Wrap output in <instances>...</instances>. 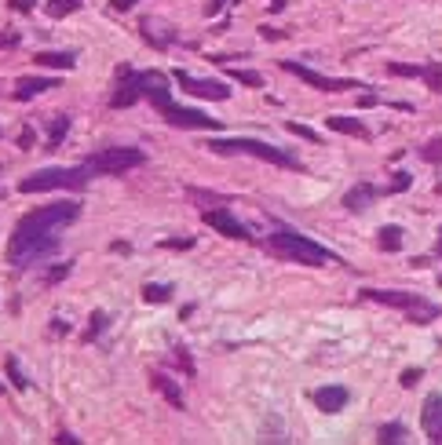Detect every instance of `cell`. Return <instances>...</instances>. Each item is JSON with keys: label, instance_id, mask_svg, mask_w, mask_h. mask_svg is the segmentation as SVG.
<instances>
[{"label": "cell", "instance_id": "obj_4", "mask_svg": "<svg viewBox=\"0 0 442 445\" xmlns=\"http://www.w3.org/2000/svg\"><path fill=\"white\" fill-rule=\"evenodd\" d=\"M205 150L213 154H223V157H234V154H249V157H260L267 164H278V168H289V172H304L300 157H292L285 150L270 142H260V139H205Z\"/></svg>", "mask_w": 442, "mask_h": 445}, {"label": "cell", "instance_id": "obj_31", "mask_svg": "<svg viewBox=\"0 0 442 445\" xmlns=\"http://www.w3.org/2000/svg\"><path fill=\"white\" fill-rule=\"evenodd\" d=\"M285 128H289L292 135H300V139H307V142H322V135H318V132H311V128H307V124H300V121H289V124H285Z\"/></svg>", "mask_w": 442, "mask_h": 445}, {"label": "cell", "instance_id": "obj_21", "mask_svg": "<svg viewBox=\"0 0 442 445\" xmlns=\"http://www.w3.org/2000/svg\"><path fill=\"white\" fill-rule=\"evenodd\" d=\"M406 423H381V431H376V441H384V445H391V441H406Z\"/></svg>", "mask_w": 442, "mask_h": 445}, {"label": "cell", "instance_id": "obj_38", "mask_svg": "<svg viewBox=\"0 0 442 445\" xmlns=\"http://www.w3.org/2000/svg\"><path fill=\"white\" fill-rule=\"evenodd\" d=\"M33 4H37V0H8V8H11V11H18V15L33 11Z\"/></svg>", "mask_w": 442, "mask_h": 445}, {"label": "cell", "instance_id": "obj_7", "mask_svg": "<svg viewBox=\"0 0 442 445\" xmlns=\"http://www.w3.org/2000/svg\"><path fill=\"white\" fill-rule=\"evenodd\" d=\"M143 161H146V154L139 150V146H114V150H99L92 157H84V164H88L92 172H99V176L132 172V168H139Z\"/></svg>", "mask_w": 442, "mask_h": 445}, {"label": "cell", "instance_id": "obj_48", "mask_svg": "<svg viewBox=\"0 0 442 445\" xmlns=\"http://www.w3.org/2000/svg\"><path fill=\"white\" fill-rule=\"evenodd\" d=\"M435 256H442V230H438V241H435Z\"/></svg>", "mask_w": 442, "mask_h": 445}, {"label": "cell", "instance_id": "obj_20", "mask_svg": "<svg viewBox=\"0 0 442 445\" xmlns=\"http://www.w3.org/2000/svg\"><path fill=\"white\" fill-rule=\"evenodd\" d=\"M66 132H70V117L66 114H55L52 121H48V146L55 150V146L66 139Z\"/></svg>", "mask_w": 442, "mask_h": 445}, {"label": "cell", "instance_id": "obj_40", "mask_svg": "<svg viewBox=\"0 0 442 445\" xmlns=\"http://www.w3.org/2000/svg\"><path fill=\"white\" fill-rule=\"evenodd\" d=\"M136 4H139V0H110V8H114V11H132Z\"/></svg>", "mask_w": 442, "mask_h": 445}, {"label": "cell", "instance_id": "obj_1", "mask_svg": "<svg viewBox=\"0 0 442 445\" xmlns=\"http://www.w3.org/2000/svg\"><path fill=\"white\" fill-rule=\"evenodd\" d=\"M77 216H80V201H52V205H40V208L26 212V216L15 223L11 241H26V238H59V230L73 226Z\"/></svg>", "mask_w": 442, "mask_h": 445}, {"label": "cell", "instance_id": "obj_8", "mask_svg": "<svg viewBox=\"0 0 442 445\" xmlns=\"http://www.w3.org/2000/svg\"><path fill=\"white\" fill-rule=\"evenodd\" d=\"M282 70L285 73H297L304 84H311V88H318V92H347V88H359V80H336V77H325V73H314L311 66H304V62H292V59H282Z\"/></svg>", "mask_w": 442, "mask_h": 445}, {"label": "cell", "instance_id": "obj_6", "mask_svg": "<svg viewBox=\"0 0 442 445\" xmlns=\"http://www.w3.org/2000/svg\"><path fill=\"white\" fill-rule=\"evenodd\" d=\"M95 172L88 164L80 168H44V172H33L18 183V194H44V190H84Z\"/></svg>", "mask_w": 442, "mask_h": 445}, {"label": "cell", "instance_id": "obj_18", "mask_svg": "<svg viewBox=\"0 0 442 445\" xmlns=\"http://www.w3.org/2000/svg\"><path fill=\"white\" fill-rule=\"evenodd\" d=\"M150 384L165 394V401H168V406H172V409H183L186 406V401H183V391L172 384V379H168L165 372H150Z\"/></svg>", "mask_w": 442, "mask_h": 445}, {"label": "cell", "instance_id": "obj_15", "mask_svg": "<svg viewBox=\"0 0 442 445\" xmlns=\"http://www.w3.org/2000/svg\"><path fill=\"white\" fill-rule=\"evenodd\" d=\"M347 401H351V394H347V387H340V384L318 387V391H314V406H318L322 413H340Z\"/></svg>", "mask_w": 442, "mask_h": 445}, {"label": "cell", "instance_id": "obj_44", "mask_svg": "<svg viewBox=\"0 0 442 445\" xmlns=\"http://www.w3.org/2000/svg\"><path fill=\"white\" fill-rule=\"evenodd\" d=\"M30 142H33V128H23V135H18V146H23V150H30Z\"/></svg>", "mask_w": 442, "mask_h": 445}, {"label": "cell", "instance_id": "obj_35", "mask_svg": "<svg viewBox=\"0 0 442 445\" xmlns=\"http://www.w3.org/2000/svg\"><path fill=\"white\" fill-rule=\"evenodd\" d=\"M230 77L241 80V84H249V88H260V84H263V77H260V73H252V70H238V73H230Z\"/></svg>", "mask_w": 442, "mask_h": 445}, {"label": "cell", "instance_id": "obj_36", "mask_svg": "<svg viewBox=\"0 0 442 445\" xmlns=\"http://www.w3.org/2000/svg\"><path fill=\"white\" fill-rule=\"evenodd\" d=\"M420 376H424V369H406L402 376H398V384H402V387H413V384H420Z\"/></svg>", "mask_w": 442, "mask_h": 445}, {"label": "cell", "instance_id": "obj_24", "mask_svg": "<svg viewBox=\"0 0 442 445\" xmlns=\"http://www.w3.org/2000/svg\"><path fill=\"white\" fill-rule=\"evenodd\" d=\"M143 300L146 303H168L172 300V285H143Z\"/></svg>", "mask_w": 442, "mask_h": 445}, {"label": "cell", "instance_id": "obj_5", "mask_svg": "<svg viewBox=\"0 0 442 445\" xmlns=\"http://www.w3.org/2000/svg\"><path fill=\"white\" fill-rule=\"evenodd\" d=\"M359 295H362V300L381 303V307H395V310H402L406 317H413L417 325H428V322H435V317L442 314V307L428 303L424 295H413V292H395V288H362Z\"/></svg>", "mask_w": 442, "mask_h": 445}, {"label": "cell", "instance_id": "obj_25", "mask_svg": "<svg viewBox=\"0 0 442 445\" xmlns=\"http://www.w3.org/2000/svg\"><path fill=\"white\" fill-rule=\"evenodd\" d=\"M420 161H428V164H442V135L428 139L424 146H420Z\"/></svg>", "mask_w": 442, "mask_h": 445}, {"label": "cell", "instance_id": "obj_19", "mask_svg": "<svg viewBox=\"0 0 442 445\" xmlns=\"http://www.w3.org/2000/svg\"><path fill=\"white\" fill-rule=\"evenodd\" d=\"M33 62H37V66H48V70H73L77 59L70 51H37Z\"/></svg>", "mask_w": 442, "mask_h": 445}, {"label": "cell", "instance_id": "obj_3", "mask_svg": "<svg viewBox=\"0 0 442 445\" xmlns=\"http://www.w3.org/2000/svg\"><path fill=\"white\" fill-rule=\"evenodd\" d=\"M263 248L270 252V256H282V260L304 263V267H322L325 260H340V256H333L329 248H322V245H314L311 238L297 234V230H278V234H270L263 241Z\"/></svg>", "mask_w": 442, "mask_h": 445}, {"label": "cell", "instance_id": "obj_34", "mask_svg": "<svg viewBox=\"0 0 442 445\" xmlns=\"http://www.w3.org/2000/svg\"><path fill=\"white\" fill-rule=\"evenodd\" d=\"M161 248H168V252H186V248H194V238H168V241H161Z\"/></svg>", "mask_w": 442, "mask_h": 445}, {"label": "cell", "instance_id": "obj_39", "mask_svg": "<svg viewBox=\"0 0 442 445\" xmlns=\"http://www.w3.org/2000/svg\"><path fill=\"white\" fill-rule=\"evenodd\" d=\"M77 441H80V438L70 434V431H59V434H55V445H77Z\"/></svg>", "mask_w": 442, "mask_h": 445}, {"label": "cell", "instance_id": "obj_43", "mask_svg": "<svg viewBox=\"0 0 442 445\" xmlns=\"http://www.w3.org/2000/svg\"><path fill=\"white\" fill-rule=\"evenodd\" d=\"M110 252H117V256H129L132 245H129V241H114V245H110Z\"/></svg>", "mask_w": 442, "mask_h": 445}, {"label": "cell", "instance_id": "obj_47", "mask_svg": "<svg viewBox=\"0 0 442 445\" xmlns=\"http://www.w3.org/2000/svg\"><path fill=\"white\" fill-rule=\"evenodd\" d=\"M285 8V0H270V11H282Z\"/></svg>", "mask_w": 442, "mask_h": 445}, {"label": "cell", "instance_id": "obj_10", "mask_svg": "<svg viewBox=\"0 0 442 445\" xmlns=\"http://www.w3.org/2000/svg\"><path fill=\"white\" fill-rule=\"evenodd\" d=\"M176 84L186 95H194V99H230V88L223 80H198L186 70H176Z\"/></svg>", "mask_w": 442, "mask_h": 445}, {"label": "cell", "instance_id": "obj_30", "mask_svg": "<svg viewBox=\"0 0 442 445\" xmlns=\"http://www.w3.org/2000/svg\"><path fill=\"white\" fill-rule=\"evenodd\" d=\"M420 80H424L431 92H438V95H442V70H438V66H424V73H420Z\"/></svg>", "mask_w": 442, "mask_h": 445}, {"label": "cell", "instance_id": "obj_22", "mask_svg": "<svg viewBox=\"0 0 442 445\" xmlns=\"http://www.w3.org/2000/svg\"><path fill=\"white\" fill-rule=\"evenodd\" d=\"M110 325V314H102V310H95L92 314V322H88V329H84V343H95L99 336H102V329Z\"/></svg>", "mask_w": 442, "mask_h": 445}, {"label": "cell", "instance_id": "obj_52", "mask_svg": "<svg viewBox=\"0 0 442 445\" xmlns=\"http://www.w3.org/2000/svg\"><path fill=\"white\" fill-rule=\"evenodd\" d=\"M438 285H442V278H438Z\"/></svg>", "mask_w": 442, "mask_h": 445}, {"label": "cell", "instance_id": "obj_2", "mask_svg": "<svg viewBox=\"0 0 442 445\" xmlns=\"http://www.w3.org/2000/svg\"><path fill=\"white\" fill-rule=\"evenodd\" d=\"M139 99H150L157 110H165V106H172V92H168V77L161 70H132L129 77L117 80V92L110 99L114 110H129V106H136Z\"/></svg>", "mask_w": 442, "mask_h": 445}, {"label": "cell", "instance_id": "obj_26", "mask_svg": "<svg viewBox=\"0 0 442 445\" xmlns=\"http://www.w3.org/2000/svg\"><path fill=\"white\" fill-rule=\"evenodd\" d=\"M4 369H8V379H11V387H15V391H26V387H30V379L23 376V369H18V358H11V354H8Z\"/></svg>", "mask_w": 442, "mask_h": 445}, {"label": "cell", "instance_id": "obj_11", "mask_svg": "<svg viewBox=\"0 0 442 445\" xmlns=\"http://www.w3.org/2000/svg\"><path fill=\"white\" fill-rule=\"evenodd\" d=\"M139 30H143V37L150 40V48H157V51H168L176 44V26L172 23H165V18H157V15H143L139 18Z\"/></svg>", "mask_w": 442, "mask_h": 445}, {"label": "cell", "instance_id": "obj_51", "mask_svg": "<svg viewBox=\"0 0 442 445\" xmlns=\"http://www.w3.org/2000/svg\"><path fill=\"white\" fill-rule=\"evenodd\" d=\"M0 197H4V190H0Z\"/></svg>", "mask_w": 442, "mask_h": 445}, {"label": "cell", "instance_id": "obj_46", "mask_svg": "<svg viewBox=\"0 0 442 445\" xmlns=\"http://www.w3.org/2000/svg\"><path fill=\"white\" fill-rule=\"evenodd\" d=\"M15 40H18L15 33H8V37H0V48H15Z\"/></svg>", "mask_w": 442, "mask_h": 445}, {"label": "cell", "instance_id": "obj_37", "mask_svg": "<svg viewBox=\"0 0 442 445\" xmlns=\"http://www.w3.org/2000/svg\"><path fill=\"white\" fill-rule=\"evenodd\" d=\"M73 270V263H62V267H55V270H48V285H59L62 278H66V274Z\"/></svg>", "mask_w": 442, "mask_h": 445}, {"label": "cell", "instance_id": "obj_16", "mask_svg": "<svg viewBox=\"0 0 442 445\" xmlns=\"http://www.w3.org/2000/svg\"><path fill=\"white\" fill-rule=\"evenodd\" d=\"M384 190H376V186H369V183H359V186H351L347 194H344V208H351V212H362V208H369L376 197H381Z\"/></svg>", "mask_w": 442, "mask_h": 445}, {"label": "cell", "instance_id": "obj_33", "mask_svg": "<svg viewBox=\"0 0 442 445\" xmlns=\"http://www.w3.org/2000/svg\"><path fill=\"white\" fill-rule=\"evenodd\" d=\"M176 362H179V369H183L186 376L198 372V369H194V358H191V350H186V347H176Z\"/></svg>", "mask_w": 442, "mask_h": 445}, {"label": "cell", "instance_id": "obj_17", "mask_svg": "<svg viewBox=\"0 0 442 445\" xmlns=\"http://www.w3.org/2000/svg\"><path fill=\"white\" fill-rule=\"evenodd\" d=\"M325 128L329 132H340V135H354V139H369V128H366L362 121H354V117H329Z\"/></svg>", "mask_w": 442, "mask_h": 445}, {"label": "cell", "instance_id": "obj_49", "mask_svg": "<svg viewBox=\"0 0 442 445\" xmlns=\"http://www.w3.org/2000/svg\"><path fill=\"white\" fill-rule=\"evenodd\" d=\"M0 394H8V387H4V384H0Z\"/></svg>", "mask_w": 442, "mask_h": 445}, {"label": "cell", "instance_id": "obj_28", "mask_svg": "<svg viewBox=\"0 0 442 445\" xmlns=\"http://www.w3.org/2000/svg\"><path fill=\"white\" fill-rule=\"evenodd\" d=\"M80 8V0H52L48 4V15L52 18H66V15H73Z\"/></svg>", "mask_w": 442, "mask_h": 445}, {"label": "cell", "instance_id": "obj_29", "mask_svg": "<svg viewBox=\"0 0 442 445\" xmlns=\"http://www.w3.org/2000/svg\"><path fill=\"white\" fill-rule=\"evenodd\" d=\"M410 186H413V176L410 172H395V179H391V186L384 190V194H406Z\"/></svg>", "mask_w": 442, "mask_h": 445}, {"label": "cell", "instance_id": "obj_50", "mask_svg": "<svg viewBox=\"0 0 442 445\" xmlns=\"http://www.w3.org/2000/svg\"><path fill=\"white\" fill-rule=\"evenodd\" d=\"M435 190H438V194H442V179H438V186H435Z\"/></svg>", "mask_w": 442, "mask_h": 445}, {"label": "cell", "instance_id": "obj_27", "mask_svg": "<svg viewBox=\"0 0 442 445\" xmlns=\"http://www.w3.org/2000/svg\"><path fill=\"white\" fill-rule=\"evenodd\" d=\"M388 73L391 77H406V80H420L424 66H410V62H388Z\"/></svg>", "mask_w": 442, "mask_h": 445}, {"label": "cell", "instance_id": "obj_45", "mask_svg": "<svg viewBox=\"0 0 442 445\" xmlns=\"http://www.w3.org/2000/svg\"><path fill=\"white\" fill-rule=\"evenodd\" d=\"M52 332H55V336H66V332H70V322H59V317H55V322H52Z\"/></svg>", "mask_w": 442, "mask_h": 445}, {"label": "cell", "instance_id": "obj_12", "mask_svg": "<svg viewBox=\"0 0 442 445\" xmlns=\"http://www.w3.org/2000/svg\"><path fill=\"white\" fill-rule=\"evenodd\" d=\"M208 226L216 230V234H223V238H234V241H252V234H249V226L245 223H238L234 216H230L227 208H205V216H201Z\"/></svg>", "mask_w": 442, "mask_h": 445}, {"label": "cell", "instance_id": "obj_32", "mask_svg": "<svg viewBox=\"0 0 442 445\" xmlns=\"http://www.w3.org/2000/svg\"><path fill=\"white\" fill-rule=\"evenodd\" d=\"M186 194H191V201H198V205H205V208L227 201V197H220V194H205V190H186Z\"/></svg>", "mask_w": 442, "mask_h": 445}, {"label": "cell", "instance_id": "obj_13", "mask_svg": "<svg viewBox=\"0 0 442 445\" xmlns=\"http://www.w3.org/2000/svg\"><path fill=\"white\" fill-rule=\"evenodd\" d=\"M420 423H424V434H428L431 441L442 445V394H428V398H424Z\"/></svg>", "mask_w": 442, "mask_h": 445}, {"label": "cell", "instance_id": "obj_14", "mask_svg": "<svg viewBox=\"0 0 442 445\" xmlns=\"http://www.w3.org/2000/svg\"><path fill=\"white\" fill-rule=\"evenodd\" d=\"M52 88H59V77H23V80L15 84L11 99H15V102H30L33 95H40V92H52Z\"/></svg>", "mask_w": 442, "mask_h": 445}, {"label": "cell", "instance_id": "obj_23", "mask_svg": "<svg viewBox=\"0 0 442 445\" xmlns=\"http://www.w3.org/2000/svg\"><path fill=\"white\" fill-rule=\"evenodd\" d=\"M381 248H384V252H398V248H402V226L388 223V226L381 230Z\"/></svg>", "mask_w": 442, "mask_h": 445}, {"label": "cell", "instance_id": "obj_42", "mask_svg": "<svg viewBox=\"0 0 442 445\" xmlns=\"http://www.w3.org/2000/svg\"><path fill=\"white\" fill-rule=\"evenodd\" d=\"M260 37H267V40H282L285 33H282V30H270V26H260Z\"/></svg>", "mask_w": 442, "mask_h": 445}, {"label": "cell", "instance_id": "obj_9", "mask_svg": "<svg viewBox=\"0 0 442 445\" xmlns=\"http://www.w3.org/2000/svg\"><path fill=\"white\" fill-rule=\"evenodd\" d=\"M161 117H165L168 124H176V128H208V132H220V128H223L216 117H208V114H201V110H191V106H176V102L165 106Z\"/></svg>", "mask_w": 442, "mask_h": 445}, {"label": "cell", "instance_id": "obj_41", "mask_svg": "<svg viewBox=\"0 0 442 445\" xmlns=\"http://www.w3.org/2000/svg\"><path fill=\"white\" fill-rule=\"evenodd\" d=\"M227 8V0H208V4H205V15H220Z\"/></svg>", "mask_w": 442, "mask_h": 445}]
</instances>
